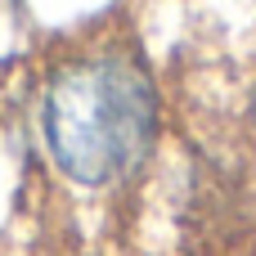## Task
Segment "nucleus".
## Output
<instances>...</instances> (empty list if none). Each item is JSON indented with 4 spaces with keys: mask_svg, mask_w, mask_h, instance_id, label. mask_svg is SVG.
I'll return each mask as SVG.
<instances>
[{
    "mask_svg": "<svg viewBox=\"0 0 256 256\" xmlns=\"http://www.w3.org/2000/svg\"><path fill=\"white\" fill-rule=\"evenodd\" d=\"M248 126H252V135H256V76H252V86H248Z\"/></svg>",
    "mask_w": 256,
    "mask_h": 256,
    "instance_id": "2",
    "label": "nucleus"
},
{
    "mask_svg": "<svg viewBox=\"0 0 256 256\" xmlns=\"http://www.w3.org/2000/svg\"><path fill=\"white\" fill-rule=\"evenodd\" d=\"M162 130V94L148 58L126 36H94L45 68L40 140L76 189H117L144 171Z\"/></svg>",
    "mask_w": 256,
    "mask_h": 256,
    "instance_id": "1",
    "label": "nucleus"
}]
</instances>
